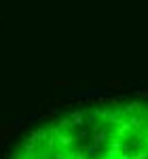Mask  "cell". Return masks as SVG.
Wrapping results in <instances>:
<instances>
[{
    "instance_id": "1",
    "label": "cell",
    "mask_w": 148,
    "mask_h": 159,
    "mask_svg": "<svg viewBox=\"0 0 148 159\" xmlns=\"http://www.w3.org/2000/svg\"><path fill=\"white\" fill-rule=\"evenodd\" d=\"M15 123H4V125H0V147L7 142V140H11V136L15 134Z\"/></svg>"
},
{
    "instance_id": "2",
    "label": "cell",
    "mask_w": 148,
    "mask_h": 159,
    "mask_svg": "<svg viewBox=\"0 0 148 159\" xmlns=\"http://www.w3.org/2000/svg\"><path fill=\"white\" fill-rule=\"evenodd\" d=\"M102 87H112V89H123L125 83L121 79H110V81H102Z\"/></svg>"
},
{
    "instance_id": "3",
    "label": "cell",
    "mask_w": 148,
    "mask_h": 159,
    "mask_svg": "<svg viewBox=\"0 0 148 159\" xmlns=\"http://www.w3.org/2000/svg\"><path fill=\"white\" fill-rule=\"evenodd\" d=\"M72 85H74V79H55V81H53V87H57V89L72 87Z\"/></svg>"
},
{
    "instance_id": "4",
    "label": "cell",
    "mask_w": 148,
    "mask_h": 159,
    "mask_svg": "<svg viewBox=\"0 0 148 159\" xmlns=\"http://www.w3.org/2000/svg\"><path fill=\"white\" fill-rule=\"evenodd\" d=\"M136 96L137 98H148V89L144 87V89H136Z\"/></svg>"
},
{
    "instance_id": "5",
    "label": "cell",
    "mask_w": 148,
    "mask_h": 159,
    "mask_svg": "<svg viewBox=\"0 0 148 159\" xmlns=\"http://www.w3.org/2000/svg\"><path fill=\"white\" fill-rule=\"evenodd\" d=\"M2 17H4V15H2V13H0V19H2Z\"/></svg>"
}]
</instances>
